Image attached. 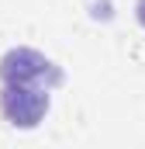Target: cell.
Segmentation results:
<instances>
[{"mask_svg":"<svg viewBox=\"0 0 145 149\" xmlns=\"http://www.w3.org/2000/svg\"><path fill=\"white\" fill-rule=\"evenodd\" d=\"M0 80L3 83H35V87L52 90L62 83V70L35 49H10L0 59Z\"/></svg>","mask_w":145,"mask_h":149,"instance_id":"cell-1","label":"cell"},{"mask_svg":"<svg viewBox=\"0 0 145 149\" xmlns=\"http://www.w3.org/2000/svg\"><path fill=\"white\" fill-rule=\"evenodd\" d=\"M48 111V90L35 83H3L0 90V114L14 128H35Z\"/></svg>","mask_w":145,"mask_h":149,"instance_id":"cell-2","label":"cell"},{"mask_svg":"<svg viewBox=\"0 0 145 149\" xmlns=\"http://www.w3.org/2000/svg\"><path fill=\"white\" fill-rule=\"evenodd\" d=\"M135 14H138V21H142V28H145V0L135 3Z\"/></svg>","mask_w":145,"mask_h":149,"instance_id":"cell-3","label":"cell"}]
</instances>
